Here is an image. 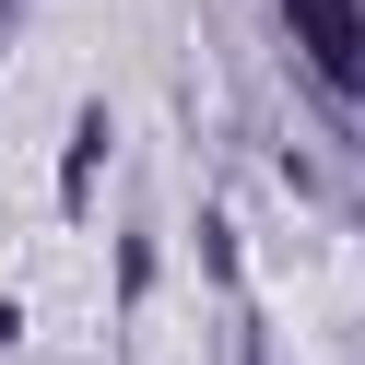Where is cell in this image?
I'll return each mask as SVG.
<instances>
[{"instance_id":"cell-3","label":"cell","mask_w":365,"mask_h":365,"mask_svg":"<svg viewBox=\"0 0 365 365\" xmlns=\"http://www.w3.org/2000/svg\"><path fill=\"white\" fill-rule=\"evenodd\" d=\"M0 24H24V0H0Z\"/></svg>"},{"instance_id":"cell-1","label":"cell","mask_w":365,"mask_h":365,"mask_svg":"<svg viewBox=\"0 0 365 365\" xmlns=\"http://www.w3.org/2000/svg\"><path fill=\"white\" fill-rule=\"evenodd\" d=\"M283 24H294V48H307L330 83H365V12L354 0H283Z\"/></svg>"},{"instance_id":"cell-2","label":"cell","mask_w":365,"mask_h":365,"mask_svg":"<svg viewBox=\"0 0 365 365\" xmlns=\"http://www.w3.org/2000/svg\"><path fill=\"white\" fill-rule=\"evenodd\" d=\"M95 165H106V118H83V130H71V200L95 189Z\"/></svg>"}]
</instances>
